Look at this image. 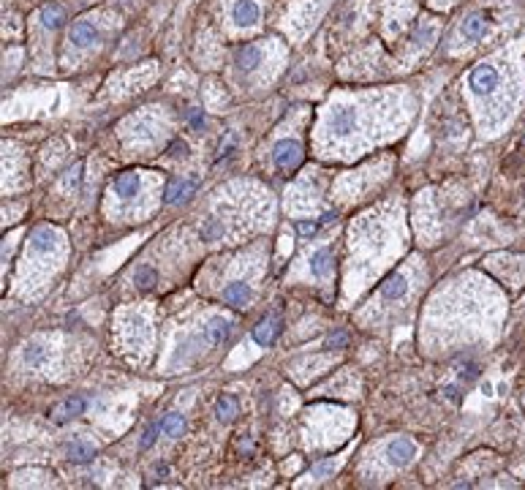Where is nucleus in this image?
I'll return each mask as SVG.
<instances>
[{"mask_svg": "<svg viewBox=\"0 0 525 490\" xmlns=\"http://www.w3.org/2000/svg\"><path fill=\"white\" fill-rule=\"evenodd\" d=\"M498 84H501V74H498V68L493 63H482V65H476L468 74V87L474 93H479V96H490Z\"/></svg>", "mask_w": 525, "mask_h": 490, "instance_id": "nucleus-1", "label": "nucleus"}, {"mask_svg": "<svg viewBox=\"0 0 525 490\" xmlns=\"http://www.w3.org/2000/svg\"><path fill=\"white\" fill-rule=\"evenodd\" d=\"M272 161L278 163L281 169H294L297 163L303 161V144L294 139H281L272 147Z\"/></svg>", "mask_w": 525, "mask_h": 490, "instance_id": "nucleus-2", "label": "nucleus"}, {"mask_svg": "<svg viewBox=\"0 0 525 490\" xmlns=\"http://www.w3.org/2000/svg\"><path fill=\"white\" fill-rule=\"evenodd\" d=\"M196 185H199V180L196 177H172L169 183H166V191H163V202L166 204H180L185 202L188 196H194V191H196Z\"/></svg>", "mask_w": 525, "mask_h": 490, "instance_id": "nucleus-3", "label": "nucleus"}, {"mask_svg": "<svg viewBox=\"0 0 525 490\" xmlns=\"http://www.w3.org/2000/svg\"><path fill=\"white\" fill-rule=\"evenodd\" d=\"M414 455H417V447H414L411 439H395V441L386 444V460L392 466H398V469L408 466L414 460Z\"/></svg>", "mask_w": 525, "mask_h": 490, "instance_id": "nucleus-4", "label": "nucleus"}, {"mask_svg": "<svg viewBox=\"0 0 525 490\" xmlns=\"http://www.w3.org/2000/svg\"><path fill=\"white\" fill-rule=\"evenodd\" d=\"M229 335H232V322L223 319V316H213V319L202 327V338L207 346H221Z\"/></svg>", "mask_w": 525, "mask_h": 490, "instance_id": "nucleus-5", "label": "nucleus"}, {"mask_svg": "<svg viewBox=\"0 0 525 490\" xmlns=\"http://www.w3.org/2000/svg\"><path fill=\"white\" fill-rule=\"evenodd\" d=\"M487 27H490V17H487L485 11H476V14H471V17H465L463 25H460V36H463L465 41H479L485 39Z\"/></svg>", "mask_w": 525, "mask_h": 490, "instance_id": "nucleus-6", "label": "nucleus"}, {"mask_svg": "<svg viewBox=\"0 0 525 490\" xmlns=\"http://www.w3.org/2000/svg\"><path fill=\"white\" fill-rule=\"evenodd\" d=\"M259 17H262V8H259L256 0H237L234 8H232V20L237 22V25H243V27L256 25Z\"/></svg>", "mask_w": 525, "mask_h": 490, "instance_id": "nucleus-7", "label": "nucleus"}, {"mask_svg": "<svg viewBox=\"0 0 525 490\" xmlns=\"http://www.w3.org/2000/svg\"><path fill=\"white\" fill-rule=\"evenodd\" d=\"M96 39H99V27L90 20L74 22V27H71V33H68V41H71L74 46H90V44H96Z\"/></svg>", "mask_w": 525, "mask_h": 490, "instance_id": "nucleus-8", "label": "nucleus"}, {"mask_svg": "<svg viewBox=\"0 0 525 490\" xmlns=\"http://www.w3.org/2000/svg\"><path fill=\"white\" fill-rule=\"evenodd\" d=\"M234 65L240 71H253L262 65V49L256 44H243L237 52H234Z\"/></svg>", "mask_w": 525, "mask_h": 490, "instance_id": "nucleus-9", "label": "nucleus"}, {"mask_svg": "<svg viewBox=\"0 0 525 490\" xmlns=\"http://www.w3.org/2000/svg\"><path fill=\"white\" fill-rule=\"evenodd\" d=\"M82 411H84V398L74 395V398H65L61 406L52 408V420H55L58 425H63V422H68V420L80 417Z\"/></svg>", "mask_w": 525, "mask_h": 490, "instance_id": "nucleus-10", "label": "nucleus"}, {"mask_svg": "<svg viewBox=\"0 0 525 490\" xmlns=\"http://www.w3.org/2000/svg\"><path fill=\"white\" fill-rule=\"evenodd\" d=\"M248 300H251V286L245 284V281H232V284H226V289H223V303L232 308H245L248 306Z\"/></svg>", "mask_w": 525, "mask_h": 490, "instance_id": "nucleus-11", "label": "nucleus"}, {"mask_svg": "<svg viewBox=\"0 0 525 490\" xmlns=\"http://www.w3.org/2000/svg\"><path fill=\"white\" fill-rule=\"evenodd\" d=\"M139 185H141V177L137 172H122L120 177L112 183V194H118L120 199H131V196H137Z\"/></svg>", "mask_w": 525, "mask_h": 490, "instance_id": "nucleus-12", "label": "nucleus"}, {"mask_svg": "<svg viewBox=\"0 0 525 490\" xmlns=\"http://www.w3.org/2000/svg\"><path fill=\"white\" fill-rule=\"evenodd\" d=\"M237 414H240V403H237L234 395H221V398L215 401V417H218V422L229 425V422L237 420Z\"/></svg>", "mask_w": 525, "mask_h": 490, "instance_id": "nucleus-13", "label": "nucleus"}, {"mask_svg": "<svg viewBox=\"0 0 525 490\" xmlns=\"http://www.w3.org/2000/svg\"><path fill=\"white\" fill-rule=\"evenodd\" d=\"M278 332H281V322H278V319H262L259 325L253 327V338H256V344H262V346L275 344Z\"/></svg>", "mask_w": 525, "mask_h": 490, "instance_id": "nucleus-14", "label": "nucleus"}, {"mask_svg": "<svg viewBox=\"0 0 525 490\" xmlns=\"http://www.w3.org/2000/svg\"><path fill=\"white\" fill-rule=\"evenodd\" d=\"M55 243H58V232H55V229H49V226H41V229H36V232L30 234V248H33V251H39V253L52 251V248H55Z\"/></svg>", "mask_w": 525, "mask_h": 490, "instance_id": "nucleus-15", "label": "nucleus"}, {"mask_svg": "<svg viewBox=\"0 0 525 490\" xmlns=\"http://www.w3.org/2000/svg\"><path fill=\"white\" fill-rule=\"evenodd\" d=\"M405 291H408V281H405L403 275H392V278H386L384 284H381V289H379V294L384 297V300H400V297H405Z\"/></svg>", "mask_w": 525, "mask_h": 490, "instance_id": "nucleus-16", "label": "nucleus"}, {"mask_svg": "<svg viewBox=\"0 0 525 490\" xmlns=\"http://www.w3.org/2000/svg\"><path fill=\"white\" fill-rule=\"evenodd\" d=\"M65 455H68L71 463H90L96 458V447L90 441H71L68 449H65Z\"/></svg>", "mask_w": 525, "mask_h": 490, "instance_id": "nucleus-17", "label": "nucleus"}, {"mask_svg": "<svg viewBox=\"0 0 525 490\" xmlns=\"http://www.w3.org/2000/svg\"><path fill=\"white\" fill-rule=\"evenodd\" d=\"M329 270H332V253H329L327 248H319V251L310 256V272H313L316 278H327Z\"/></svg>", "mask_w": 525, "mask_h": 490, "instance_id": "nucleus-18", "label": "nucleus"}, {"mask_svg": "<svg viewBox=\"0 0 525 490\" xmlns=\"http://www.w3.org/2000/svg\"><path fill=\"white\" fill-rule=\"evenodd\" d=\"M182 430H185V417H182V414H177V411L166 414V417L161 420V433H163V436H169V439H180Z\"/></svg>", "mask_w": 525, "mask_h": 490, "instance_id": "nucleus-19", "label": "nucleus"}, {"mask_svg": "<svg viewBox=\"0 0 525 490\" xmlns=\"http://www.w3.org/2000/svg\"><path fill=\"white\" fill-rule=\"evenodd\" d=\"M63 22H65V11H63L58 3H49V6L41 8V25H44V27L55 30V27H61Z\"/></svg>", "mask_w": 525, "mask_h": 490, "instance_id": "nucleus-20", "label": "nucleus"}, {"mask_svg": "<svg viewBox=\"0 0 525 490\" xmlns=\"http://www.w3.org/2000/svg\"><path fill=\"white\" fill-rule=\"evenodd\" d=\"M134 284H137V289L147 291V289H153V286L158 284V272L147 265L137 267V270H134Z\"/></svg>", "mask_w": 525, "mask_h": 490, "instance_id": "nucleus-21", "label": "nucleus"}, {"mask_svg": "<svg viewBox=\"0 0 525 490\" xmlns=\"http://www.w3.org/2000/svg\"><path fill=\"white\" fill-rule=\"evenodd\" d=\"M44 360H46V348L41 346V344H36V341H33V344H27V346L22 348V363H25V365L39 367Z\"/></svg>", "mask_w": 525, "mask_h": 490, "instance_id": "nucleus-22", "label": "nucleus"}, {"mask_svg": "<svg viewBox=\"0 0 525 490\" xmlns=\"http://www.w3.org/2000/svg\"><path fill=\"white\" fill-rule=\"evenodd\" d=\"M199 234H202V240H207V243L221 240V237H223V224L218 221V218H204Z\"/></svg>", "mask_w": 525, "mask_h": 490, "instance_id": "nucleus-23", "label": "nucleus"}, {"mask_svg": "<svg viewBox=\"0 0 525 490\" xmlns=\"http://www.w3.org/2000/svg\"><path fill=\"white\" fill-rule=\"evenodd\" d=\"M158 430H161V422H158V425H147V428H144V433H141L139 447L141 449L153 447V441H156V433H158Z\"/></svg>", "mask_w": 525, "mask_h": 490, "instance_id": "nucleus-24", "label": "nucleus"}, {"mask_svg": "<svg viewBox=\"0 0 525 490\" xmlns=\"http://www.w3.org/2000/svg\"><path fill=\"white\" fill-rule=\"evenodd\" d=\"M319 232V221H297V234L300 237H313Z\"/></svg>", "mask_w": 525, "mask_h": 490, "instance_id": "nucleus-25", "label": "nucleus"}, {"mask_svg": "<svg viewBox=\"0 0 525 490\" xmlns=\"http://www.w3.org/2000/svg\"><path fill=\"white\" fill-rule=\"evenodd\" d=\"M457 376H460L463 382H471V379H476V376H479V365H476V363H465V365H460Z\"/></svg>", "mask_w": 525, "mask_h": 490, "instance_id": "nucleus-26", "label": "nucleus"}, {"mask_svg": "<svg viewBox=\"0 0 525 490\" xmlns=\"http://www.w3.org/2000/svg\"><path fill=\"white\" fill-rule=\"evenodd\" d=\"M346 344H348V335H346L343 329H338V332H332V335L327 338V346L329 348H343Z\"/></svg>", "mask_w": 525, "mask_h": 490, "instance_id": "nucleus-27", "label": "nucleus"}, {"mask_svg": "<svg viewBox=\"0 0 525 490\" xmlns=\"http://www.w3.org/2000/svg\"><path fill=\"white\" fill-rule=\"evenodd\" d=\"M169 156L172 158H185L188 156V144L182 142V139H175V142L169 144Z\"/></svg>", "mask_w": 525, "mask_h": 490, "instance_id": "nucleus-28", "label": "nucleus"}, {"mask_svg": "<svg viewBox=\"0 0 525 490\" xmlns=\"http://www.w3.org/2000/svg\"><path fill=\"white\" fill-rule=\"evenodd\" d=\"M188 122H191V128H204V115L202 109H188Z\"/></svg>", "mask_w": 525, "mask_h": 490, "instance_id": "nucleus-29", "label": "nucleus"}, {"mask_svg": "<svg viewBox=\"0 0 525 490\" xmlns=\"http://www.w3.org/2000/svg\"><path fill=\"white\" fill-rule=\"evenodd\" d=\"M433 39V27H422V30H417V36H414V41L417 44H424V41Z\"/></svg>", "mask_w": 525, "mask_h": 490, "instance_id": "nucleus-30", "label": "nucleus"}, {"mask_svg": "<svg viewBox=\"0 0 525 490\" xmlns=\"http://www.w3.org/2000/svg\"><path fill=\"white\" fill-rule=\"evenodd\" d=\"M77 183H80V166H77L74 172H68V175H65V188H74Z\"/></svg>", "mask_w": 525, "mask_h": 490, "instance_id": "nucleus-31", "label": "nucleus"}, {"mask_svg": "<svg viewBox=\"0 0 525 490\" xmlns=\"http://www.w3.org/2000/svg\"><path fill=\"white\" fill-rule=\"evenodd\" d=\"M444 398H446V401H457V398H460V395H457V387H455V384H446Z\"/></svg>", "mask_w": 525, "mask_h": 490, "instance_id": "nucleus-32", "label": "nucleus"}, {"mask_svg": "<svg viewBox=\"0 0 525 490\" xmlns=\"http://www.w3.org/2000/svg\"><path fill=\"white\" fill-rule=\"evenodd\" d=\"M329 469H332V463L327 460V463H319V466L313 469V474H316V477H324V474H327V471H329Z\"/></svg>", "mask_w": 525, "mask_h": 490, "instance_id": "nucleus-33", "label": "nucleus"}, {"mask_svg": "<svg viewBox=\"0 0 525 490\" xmlns=\"http://www.w3.org/2000/svg\"><path fill=\"white\" fill-rule=\"evenodd\" d=\"M332 221H335V213H324L319 218V224H332Z\"/></svg>", "mask_w": 525, "mask_h": 490, "instance_id": "nucleus-34", "label": "nucleus"}, {"mask_svg": "<svg viewBox=\"0 0 525 490\" xmlns=\"http://www.w3.org/2000/svg\"><path fill=\"white\" fill-rule=\"evenodd\" d=\"M482 392H485V395H493V387H490V384L485 382V384H482Z\"/></svg>", "mask_w": 525, "mask_h": 490, "instance_id": "nucleus-35", "label": "nucleus"}]
</instances>
